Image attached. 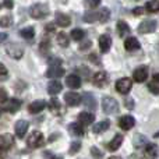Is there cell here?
<instances>
[{"label":"cell","instance_id":"cell-32","mask_svg":"<svg viewBox=\"0 0 159 159\" xmlns=\"http://www.w3.org/2000/svg\"><path fill=\"white\" fill-rule=\"evenodd\" d=\"M84 36H85V32L81 28H75V30L71 31V38L74 39V41H82Z\"/></svg>","mask_w":159,"mask_h":159},{"label":"cell","instance_id":"cell-22","mask_svg":"<svg viewBox=\"0 0 159 159\" xmlns=\"http://www.w3.org/2000/svg\"><path fill=\"white\" fill-rule=\"evenodd\" d=\"M93 119H95V116H93L92 113H88V112H81L78 115V121L81 124H84V126L92 124L93 123Z\"/></svg>","mask_w":159,"mask_h":159},{"label":"cell","instance_id":"cell-3","mask_svg":"<svg viewBox=\"0 0 159 159\" xmlns=\"http://www.w3.org/2000/svg\"><path fill=\"white\" fill-rule=\"evenodd\" d=\"M102 109L106 115H115L119 112L120 106H119V102L115 98H110V96H105L102 99Z\"/></svg>","mask_w":159,"mask_h":159},{"label":"cell","instance_id":"cell-24","mask_svg":"<svg viewBox=\"0 0 159 159\" xmlns=\"http://www.w3.org/2000/svg\"><path fill=\"white\" fill-rule=\"evenodd\" d=\"M121 143H123V137H121L120 134H117V135L113 137V140L110 141V144L107 145V148H109L110 151H117L119 147L121 145Z\"/></svg>","mask_w":159,"mask_h":159},{"label":"cell","instance_id":"cell-30","mask_svg":"<svg viewBox=\"0 0 159 159\" xmlns=\"http://www.w3.org/2000/svg\"><path fill=\"white\" fill-rule=\"evenodd\" d=\"M20 35L22 36L24 39H32L35 36V30L32 27H27V28H22L20 31Z\"/></svg>","mask_w":159,"mask_h":159},{"label":"cell","instance_id":"cell-27","mask_svg":"<svg viewBox=\"0 0 159 159\" xmlns=\"http://www.w3.org/2000/svg\"><path fill=\"white\" fill-rule=\"evenodd\" d=\"M117 34L120 36H126L130 34V27L126 21H119L117 22Z\"/></svg>","mask_w":159,"mask_h":159},{"label":"cell","instance_id":"cell-11","mask_svg":"<svg viewBox=\"0 0 159 159\" xmlns=\"http://www.w3.org/2000/svg\"><path fill=\"white\" fill-rule=\"evenodd\" d=\"M107 81H109V77H107V74H106L105 71H98V73H95V74H93V77H92L93 85H95V87H98V88L106 87Z\"/></svg>","mask_w":159,"mask_h":159},{"label":"cell","instance_id":"cell-29","mask_svg":"<svg viewBox=\"0 0 159 159\" xmlns=\"http://www.w3.org/2000/svg\"><path fill=\"white\" fill-rule=\"evenodd\" d=\"M145 10L148 13H159V0H149L145 4Z\"/></svg>","mask_w":159,"mask_h":159},{"label":"cell","instance_id":"cell-49","mask_svg":"<svg viewBox=\"0 0 159 159\" xmlns=\"http://www.w3.org/2000/svg\"><path fill=\"white\" fill-rule=\"evenodd\" d=\"M52 159H63L61 157H52Z\"/></svg>","mask_w":159,"mask_h":159},{"label":"cell","instance_id":"cell-9","mask_svg":"<svg viewBox=\"0 0 159 159\" xmlns=\"http://www.w3.org/2000/svg\"><path fill=\"white\" fill-rule=\"evenodd\" d=\"M158 24L155 20H144L140 25H138V32L140 34H149V32H154L157 30Z\"/></svg>","mask_w":159,"mask_h":159},{"label":"cell","instance_id":"cell-2","mask_svg":"<svg viewBox=\"0 0 159 159\" xmlns=\"http://www.w3.org/2000/svg\"><path fill=\"white\" fill-rule=\"evenodd\" d=\"M64 74V69L61 66V60L60 59H50L49 60V69L46 71V75L49 78H57L61 77Z\"/></svg>","mask_w":159,"mask_h":159},{"label":"cell","instance_id":"cell-37","mask_svg":"<svg viewBox=\"0 0 159 159\" xmlns=\"http://www.w3.org/2000/svg\"><path fill=\"white\" fill-rule=\"evenodd\" d=\"M49 48H50V42H49V39H45V41L41 43L39 49H41V52H42V53H46L48 50H49Z\"/></svg>","mask_w":159,"mask_h":159},{"label":"cell","instance_id":"cell-8","mask_svg":"<svg viewBox=\"0 0 159 159\" xmlns=\"http://www.w3.org/2000/svg\"><path fill=\"white\" fill-rule=\"evenodd\" d=\"M21 107V101L20 99H8L4 103H2V110L3 112H10V113H16L17 110Z\"/></svg>","mask_w":159,"mask_h":159},{"label":"cell","instance_id":"cell-7","mask_svg":"<svg viewBox=\"0 0 159 159\" xmlns=\"http://www.w3.org/2000/svg\"><path fill=\"white\" fill-rule=\"evenodd\" d=\"M131 85H133V81L130 78H120L116 82V91L119 93H121V95H126V93L130 92Z\"/></svg>","mask_w":159,"mask_h":159},{"label":"cell","instance_id":"cell-50","mask_svg":"<svg viewBox=\"0 0 159 159\" xmlns=\"http://www.w3.org/2000/svg\"><path fill=\"white\" fill-rule=\"evenodd\" d=\"M109 159H121V158H119V157H110Z\"/></svg>","mask_w":159,"mask_h":159},{"label":"cell","instance_id":"cell-23","mask_svg":"<svg viewBox=\"0 0 159 159\" xmlns=\"http://www.w3.org/2000/svg\"><path fill=\"white\" fill-rule=\"evenodd\" d=\"M60 91H61V84L59 81L49 82V85H48V92H49V95L56 96L59 92H60Z\"/></svg>","mask_w":159,"mask_h":159},{"label":"cell","instance_id":"cell-48","mask_svg":"<svg viewBox=\"0 0 159 159\" xmlns=\"http://www.w3.org/2000/svg\"><path fill=\"white\" fill-rule=\"evenodd\" d=\"M4 39H6V34H2V42H4Z\"/></svg>","mask_w":159,"mask_h":159},{"label":"cell","instance_id":"cell-46","mask_svg":"<svg viewBox=\"0 0 159 159\" xmlns=\"http://www.w3.org/2000/svg\"><path fill=\"white\" fill-rule=\"evenodd\" d=\"M154 81L157 82V84H159V73H157V74H154Z\"/></svg>","mask_w":159,"mask_h":159},{"label":"cell","instance_id":"cell-40","mask_svg":"<svg viewBox=\"0 0 159 159\" xmlns=\"http://www.w3.org/2000/svg\"><path fill=\"white\" fill-rule=\"evenodd\" d=\"M0 71H2V73H0V78H2V80H6V77H7V74H8V73H7V69H6V66H4V64H0Z\"/></svg>","mask_w":159,"mask_h":159},{"label":"cell","instance_id":"cell-4","mask_svg":"<svg viewBox=\"0 0 159 159\" xmlns=\"http://www.w3.org/2000/svg\"><path fill=\"white\" fill-rule=\"evenodd\" d=\"M30 14L32 18L41 20L43 17H46L49 14V7L46 4H42V3H38V4H34L32 7L30 8Z\"/></svg>","mask_w":159,"mask_h":159},{"label":"cell","instance_id":"cell-12","mask_svg":"<svg viewBox=\"0 0 159 159\" xmlns=\"http://www.w3.org/2000/svg\"><path fill=\"white\" fill-rule=\"evenodd\" d=\"M159 154V148L155 144H147L143 152V159H157Z\"/></svg>","mask_w":159,"mask_h":159},{"label":"cell","instance_id":"cell-14","mask_svg":"<svg viewBox=\"0 0 159 159\" xmlns=\"http://www.w3.org/2000/svg\"><path fill=\"white\" fill-rule=\"evenodd\" d=\"M147 77H148V69H147L145 66L137 67V69L134 70V73H133V78L137 82H144L147 80Z\"/></svg>","mask_w":159,"mask_h":159},{"label":"cell","instance_id":"cell-15","mask_svg":"<svg viewBox=\"0 0 159 159\" xmlns=\"http://www.w3.org/2000/svg\"><path fill=\"white\" fill-rule=\"evenodd\" d=\"M98 43H99V48H101V52L106 53L110 49V46H112V38L109 35H106V34H103V35L99 36Z\"/></svg>","mask_w":159,"mask_h":159},{"label":"cell","instance_id":"cell-47","mask_svg":"<svg viewBox=\"0 0 159 159\" xmlns=\"http://www.w3.org/2000/svg\"><path fill=\"white\" fill-rule=\"evenodd\" d=\"M89 46H91V42H87L85 45H82L81 46V49H85V48H89Z\"/></svg>","mask_w":159,"mask_h":159},{"label":"cell","instance_id":"cell-18","mask_svg":"<svg viewBox=\"0 0 159 159\" xmlns=\"http://www.w3.org/2000/svg\"><path fill=\"white\" fill-rule=\"evenodd\" d=\"M66 85L69 88H73V89L80 88V87H81V78H80V75H77V74H69L66 77Z\"/></svg>","mask_w":159,"mask_h":159},{"label":"cell","instance_id":"cell-20","mask_svg":"<svg viewBox=\"0 0 159 159\" xmlns=\"http://www.w3.org/2000/svg\"><path fill=\"white\" fill-rule=\"evenodd\" d=\"M124 48H126V50H129V52H134V50H138L141 48L140 42H138L137 38H127L126 41H124Z\"/></svg>","mask_w":159,"mask_h":159},{"label":"cell","instance_id":"cell-26","mask_svg":"<svg viewBox=\"0 0 159 159\" xmlns=\"http://www.w3.org/2000/svg\"><path fill=\"white\" fill-rule=\"evenodd\" d=\"M69 130L73 135H77V137L84 135V129H82V126L80 123H71L69 126Z\"/></svg>","mask_w":159,"mask_h":159},{"label":"cell","instance_id":"cell-5","mask_svg":"<svg viewBox=\"0 0 159 159\" xmlns=\"http://www.w3.org/2000/svg\"><path fill=\"white\" fill-rule=\"evenodd\" d=\"M43 143H45V138L41 131H32V134L27 140V144L30 148H39V147L43 145Z\"/></svg>","mask_w":159,"mask_h":159},{"label":"cell","instance_id":"cell-33","mask_svg":"<svg viewBox=\"0 0 159 159\" xmlns=\"http://www.w3.org/2000/svg\"><path fill=\"white\" fill-rule=\"evenodd\" d=\"M84 103L89 107H95V101H93V96L91 93H85L84 95Z\"/></svg>","mask_w":159,"mask_h":159},{"label":"cell","instance_id":"cell-31","mask_svg":"<svg viewBox=\"0 0 159 159\" xmlns=\"http://www.w3.org/2000/svg\"><path fill=\"white\" fill-rule=\"evenodd\" d=\"M56 41H57V43L60 45L61 48H67V46H69V36H67L66 32H59Z\"/></svg>","mask_w":159,"mask_h":159},{"label":"cell","instance_id":"cell-36","mask_svg":"<svg viewBox=\"0 0 159 159\" xmlns=\"http://www.w3.org/2000/svg\"><path fill=\"white\" fill-rule=\"evenodd\" d=\"M148 88H149V91H151L152 93H155V95H158V93H159V84H157L155 81L149 82V84H148Z\"/></svg>","mask_w":159,"mask_h":159},{"label":"cell","instance_id":"cell-44","mask_svg":"<svg viewBox=\"0 0 159 159\" xmlns=\"http://www.w3.org/2000/svg\"><path fill=\"white\" fill-rule=\"evenodd\" d=\"M53 30H55V24H48L46 25V31H48V32H52Z\"/></svg>","mask_w":159,"mask_h":159},{"label":"cell","instance_id":"cell-39","mask_svg":"<svg viewBox=\"0 0 159 159\" xmlns=\"http://www.w3.org/2000/svg\"><path fill=\"white\" fill-rule=\"evenodd\" d=\"M87 4H88V7H91V8H96L101 4V0H87Z\"/></svg>","mask_w":159,"mask_h":159},{"label":"cell","instance_id":"cell-6","mask_svg":"<svg viewBox=\"0 0 159 159\" xmlns=\"http://www.w3.org/2000/svg\"><path fill=\"white\" fill-rule=\"evenodd\" d=\"M14 145V137L11 134H2L0 137V149H2V159L4 158L6 151L11 148Z\"/></svg>","mask_w":159,"mask_h":159},{"label":"cell","instance_id":"cell-41","mask_svg":"<svg viewBox=\"0 0 159 159\" xmlns=\"http://www.w3.org/2000/svg\"><path fill=\"white\" fill-rule=\"evenodd\" d=\"M3 7L4 8H11L13 7V0H3Z\"/></svg>","mask_w":159,"mask_h":159},{"label":"cell","instance_id":"cell-13","mask_svg":"<svg viewBox=\"0 0 159 159\" xmlns=\"http://www.w3.org/2000/svg\"><path fill=\"white\" fill-rule=\"evenodd\" d=\"M135 124V120L133 116H121L120 119H119V127H120L121 130H126V131H129L130 129H133Z\"/></svg>","mask_w":159,"mask_h":159},{"label":"cell","instance_id":"cell-16","mask_svg":"<svg viewBox=\"0 0 159 159\" xmlns=\"http://www.w3.org/2000/svg\"><path fill=\"white\" fill-rule=\"evenodd\" d=\"M64 102L69 106H77L80 102H81V95H78L77 92H67L64 95Z\"/></svg>","mask_w":159,"mask_h":159},{"label":"cell","instance_id":"cell-28","mask_svg":"<svg viewBox=\"0 0 159 159\" xmlns=\"http://www.w3.org/2000/svg\"><path fill=\"white\" fill-rule=\"evenodd\" d=\"M49 109L52 113H55V115H60V102H59L57 98H52L49 102Z\"/></svg>","mask_w":159,"mask_h":159},{"label":"cell","instance_id":"cell-42","mask_svg":"<svg viewBox=\"0 0 159 159\" xmlns=\"http://www.w3.org/2000/svg\"><path fill=\"white\" fill-rule=\"evenodd\" d=\"M134 16H140V14H144V7H137L134 11H133Z\"/></svg>","mask_w":159,"mask_h":159},{"label":"cell","instance_id":"cell-43","mask_svg":"<svg viewBox=\"0 0 159 159\" xmlns=\"http://www.w3.org/2000/svg\"><path fill=\"white\" fill-rule=\"evenodd\" d=\"M6 101H7V95H6L4 88H2V103H4Z\"/></svg>","mask_w":159,"mask_h":159},{"label":"cell","instance_id":"cell-17","mask_svg":"<svg viewBox=\"0 0 159 159\" xmlns=\"http://www.w3.org/2000/svg\"><path fill=\"white\" fill-rule=\"evenodd\" d=\"M14 130H16V135L18 138H22L25 134H27V130H28V121L25 120H18L16 123V127H14Z\"/></svg>","mask_w":159,"mask_h":159},{"label":"cell","instance_id":"cell-19","mask_svg":"<svg viewBox=\"0 0 159 159\" xmlns=\"http://www.w3.org/2000/svg\"><path fill=\"white\" fill-rule=\"evenodd\" d=\"M45 107H46V102L45 101H35L28 106V112L32 113V115H36V113H41Z\"/></svg>","mask_w":159,"mask_h":159},{"label":"cell","instance_id":"cell-1","mask_svg":"<svg viewBox=\"0 0 159 159\" xmlns=\"http://www.w3.org/2000/svg\"><path fill=\"white\" fill-rule=\"evenodd\" d=\"M110 18V11L107 7H102L99 11H92V13H85L84 14V21L85 22H106Z\"/></svg>","mask_w":159,"mask_h":159},{"label":"cell","instance_id":"cell-21","mask_svg":"<svg viewBox=\"0 0 159 159\" xmlns=\"http://www.w3.org/2000/svg\"><path fill=\"white\" fill-rule=\"evenodd\" d=\"M56 24L61 28H66L71 24V20L67 14H63V13H57L56 14Z\"/></svg>","mask_w":159,"mask_h":159},{"label":"cell","instance_id":"cell-25","mask_svg":"<svg viewBox=\"0 0 159 159\" xmlns=\"http://www.w3.org/2000/svg\"><path fill=\"white\" fill-rule=\"evenodd\" d=\"M109 126H110V123L107 120H103V121H99L98 124H95L93 126V129H92V131L95 133V134H101V133H103V131H106L107 129H109Z\"/></svg>","mask_w":159,"mask_h":159},{"label":"cell","instance_id":"cell-10","mask_svg":"<svg viewBox=\"0 0 159 159\" xmlns=\"http://www.w3.org/2000/svg\"><path fill=\"white\" fill-rule=\"evenodd\" d=\"M6 52H7V55L13 59H21L22 55H24V48L18 43H11L7 46Z\"/></svg>","mask_w":159,"mask_h":159},{"label":"cell","instance_id":"cell-45","mask_svg":"<svg viewBox=\"0 0 159 159\" xmlns=\"http://www.w3.org/2000/svg\"><path fill=\"white\" fill-rule=\"evenodd\" d=\"M133 106H134V102H133V101H127V109H133Z\"/></svg>","mask_w":159,"mask_h":159},{"label":"cell","instance_id":"cell-34","mask_svg":"<svg viewBox=\"0 0 159 159\" xmlns=\"http://www.w3.org/2000/svg\"><path fill=\"white\" fill-rule=\"evenodd\" d=\"M0 24H2V27H3V28L10 27V25L13 24V20H11V17L3 16V17H2V21H0Z\"/></svg>","mask_w":159,"mask_h":159},{"label":"cell","instance_id":"cell-38","mask_svg":"<svg viewBox=\"0 0 159 159\" xmlns=\"http://www.w3.org/2000/svg\"><path fill=\"white\" fill-rule=\"evenodd\" d=\"M91 154H92V157L95 159H101L102 157H103V154L101 152V149H98L96 147H92V148H91Z\"/></svg>","mask_w":159,"mask_h":159},{"label":"cell","instance_id":"cell-35","mask_svg":"<svg viewBox=\"0 0 159 159\" xmlns=\"http://www.w3.org/2000/svg\"><path fill=\"white\" fill-rule=\"evenodd\" d=\"M80 148H81V143H80V141H74V143L71 144V147H70V154L74 155L77 151H80Z\"/></svg>","mask_w":159,"mask_h":159}]
</instances>
